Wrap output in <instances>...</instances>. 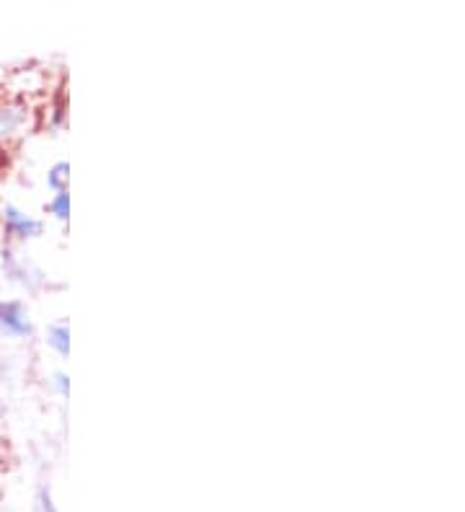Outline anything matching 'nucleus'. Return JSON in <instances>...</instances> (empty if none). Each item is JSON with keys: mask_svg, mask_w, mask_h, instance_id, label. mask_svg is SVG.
I'll list each match as a JSON object with an SVG mask.
<instances>
[{"mask_svg": "<svg viewBox=\"0 0 465 512\" xmlns=\"http://www.w3.org/2000/svg\"><path fill=\"white\" fill-rule=\"evenodd\" d=\"M6 169H8V150L0 148V176L6 174Z\"/></svg>", "mask_w": 465, "mask_h": 512, "instance_id": "nucleus-11", "label": "nucleus"}, {"mask_svg": "<svg viewBox=\"0 0 465 512\" xmlns=\"http://www.w3.org/2000/svg\"><path fill=\"white\" fill-rule=\"evenodd\" d=\"M44 213L47 218L55 220L60 225H68L70 223V192H50V200L44 202Z\"/></svg>", "mask_w": 465, "mask_h": 512, "instance_id": "nucleus-6", "label": "nucleus"}, {"mask_svg": "<svg viewBox=\"0 0 465 512\" xmlns=\"http://www.w3.org/2000/svg\"><path fill=\"white\" fill-rule=\"evenodd\" d=\"M31 512H62L60 505L55 502V494H52V489L47 487V484H42V487L37 489V494H34Z\"/></svg>", "mask_w": 465, "mask_h": 512, "instance_id": "nucleus-8", "label": "nucleus"}, {"mask_svg": "<svg viewBox=\"0 0 465 512\" xmlns=\"http://www.w3.org/2000/svg\"><path fill=\"white\" fill-rule=\"evenodd\" d=\"M34 316L26 300L21 298H3L0 300V337L11 342H26L34 337Z\"/></svg>", "mask_w": 465, "mask_h": 512, "instance_id": "nucleus-2", "label": "nucleus"}, {"mask_svg": "<svg viewBox=\"0 0 465 512\" xmlns=\"http://www.w3.org/2000/svg\"><path fill=\"white\" fill-rule=\"evenodd\" d=\"M34 127V109L24 99H0V148L16 143Z\"/></svg>", "mask_w": 465, "mask_h": 512, "instance_id": "nucleus-3", "label": "nucleus"}, {"mask_svg": "<svg viewBox=\"0 0 465 512\" xmlns=\"http://www.w3.org/2000/svg\"><path fill=\"white\" fill-rule=\"evenodd\" d=\"M0 236L8 246H26L44 236V220L16 202L0 207Z\"/></svg>", "mask_w": 465, "mask_h": 512, "instance_id": "nucleus-1", "label": "nucleus"}, {"mask_svg": "<svg viewBox=\"0 0 465 512\" xmlns=\"http://www.w3.org/2000/svg\"><path fill=\"white\" fill-rule=\"evenodd\" d=\"M8 414V401H6V394H3V386H0V422L6 419Z\"/></svg>", "mask_w": 465, "mask_h": 512, "instance_id": "nucleus-10", "label": "nucleus"}, {"mask_svg": "<svg viewBox=\"0 0 465 512\" xmlns=\"http://www.w3.org/2000/svg\"><path fill=\"white\" fill-rule=\"evenodd\" d=\"M50 386L52 391H55L60 399H68L70 394V375L65 373V370H55V373L50 375Z\"/></svg>", "mask_w": 465, "mask_h": 512, "instance_id": "nucleus-9", "label": "nucleus"}, {"mask_svg": "<svg viewBox=\"0 0 465 512\" xmlns=\"http://www.w3.org/2000/svg\"><path fill=\"white\" fill-rule=\"evenodd\" d=\"M44 184L50 192H65L70 184V163L68 161H55L44 174Z\"/></svg>", "mask_w": 465, "mask_h": 512, "instance_id": "nucleus-7", "label": "nucleus"}, {"mask_svg": "<svg viewBox=\"0 0 465 512\" xmlns=\"http://www.w3.org/2000/svg\"><path fill=\"white\" fill-rule=\"evenodd\" d=\"M44 344H47V347H50L57 357H62V360H65V357L70 355L68 321H55V324L47 326V331H44Z\"/></svg>", "mask_w": 465, "mask_h": 512, "instance_id": "nucleus-5", "label": "nucleus"}, {"mask_svg": "<svg viewBox=\"0 0 465 512\" xmlns=\"http://www.w3.org/2000/svg\"><path fill=\"white\" fill-rule=\"evenodd\" d=\"M19 246H8L3 249V275H6L8 282L24 288L26 293H39L44 288V272L37 267V264L21 256Z\"/></svg>", "mask_w": 465, "mask_h": 512, "instance_id": "nucleus-4", "label": "nucleus"}]
</instances>
